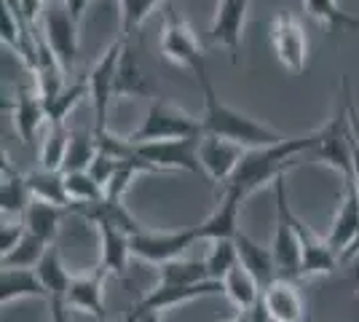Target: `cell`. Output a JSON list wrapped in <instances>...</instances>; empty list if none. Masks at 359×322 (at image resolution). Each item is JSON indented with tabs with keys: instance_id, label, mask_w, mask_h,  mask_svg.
<instances>
[{
	"instance_id": "obj_45",
	"label": "cell",
	"mask_w": 359,
	"mask_h": 322,
	"mask_svg": "<svg viewBox=\"0 0 359 322\" xmlns=\"http://www.w3.org/2000/svg\"><path fill=\"white\" fill-rule=\"evenodd\" d=\"M303 322H309V320H303Z\"/></svg>"
},
{
	"instance_id": "obj_19",
	"label": "cell",
	"mask_w": 359,
	"mask_h": 322,
	"mask_svg": "<svg viewBox=\"0 0 359 322\" xmlns=\"http://www.w3.org/2000/svg\"><path fill=\"white\" fill-rule=\"evenodd\" d=\"M263 307L273 322H303L306 317V304L298 293L292 279H273L263 288Z\"/></svg>"
},
{
	"instance_id": "obj_3",
	"label": "cell",
	"mask_w": 359,
	"mask_h": 322,
	"mask_svg": "<svg viewBox=\"0 0 359 322\" xmlns=\"http://www.w3.org/2000/svg\"><path fill=\"white\" fill-rule=\"evenodd\" d=\"M201 119H196L191 113H185L182 107L166 102L161 97H153L148 105V113L142 123L137 126L126 140L132 145L140 142H156V140H182V137H201Z\"/></svg>"
},
{
	"instance_id": "obj_18",
	"label": "cell",
	"mask_w": 359,
	"mask_h": 322,
	"mask_svg": "<svg viewBox=\"0 0 359 322\" xmlns=\"http://www.w3.org/2000/svg\"><path fill=\"white\" fill-rule=\"evenodd\" d=\"M100 231V271L102 274H113L118 279H126V269H129V258H132V234L118 229V226H97Z\"/></svg>"
},
{
	"instance_id": "obj_9",
	"label": "cell",
	"mask_w": 359,
	"mask_h": 322,
	"mask_svg": "<svg viewBox=\"0 0 359 322\" xmlns=\"http://www.w3.org/2000/svg\"><path fill=\"white\" fill-rule=\"evenodd\" d=\"M198 142L201 137L182 140H156V142H140L135 145V154L145 159L158 172H204L198 161Z\"/></svg>"
},
{
	"instance_id": "obj_31",
	"label": "cell",
	"mask_w": 359,
	"mask_h": 322,
	"mask_svg": "<svg viewBox=\"0 0 359 322\" xmlns=\"http://www.w3.org/2000/svg\"><path fill=\"white\" fill-rule=\"evenodd\" d=\"M100 148H97V129L86 126V129H70V145H67V159H65V169L62 172H78V169H89L91 161L97 159Z\"/></svg>"
},
{
	"instance_id": "obj_12",
	"label": "cell",
	"mask_w": 359,
	"mask_h": 322,
	"mask_svg": "<svg viewBox=\"0 0 359 322\" xmlns=\"http://www.w3.org/2000/svg\"><path fill=\"white\" fill-rule=\"evenodd\" d=\"M217 293H223V282H215V279H204V282H194V285H156V290H150L129 311H135V314L158 311L161 314L164 309L191 304L196 298H207V295H217Z\"/></svg>"
},
{
	"instance_id": "obj_35",
	"label": "cell",
	"mask_w": 359,
	"mask_h": 322,
	"mask_svg": "<svg viewBox=\"0 0 359 322\" xmlns=\"http://www.w3.org/2000/svg\"><path fill=\"white\" fill-rule=\"evenodd\" d=\"M83 97H89V81H86V76L81 78V81H73V83H70V86H65V89H62L51 102H46L48 123H65L67 121V116L78 107V102H81Z\"/></svg>"
},
{
	"instance_id": "obj_44",
	"label": "cell",
	"mask_w": 359,
	"mask_h": 322,
	"mask_svg": "<svg viewBox=\"0 0 359 322\" xmlns=\"http://www.w3.org/2000/svg\"><path fill=\"white\" fill-rule=\"evenodd\" d=\"M228 322H250V311H236V314H233V317H231V320Z\"/></svg>"
},
{
	"instance_id": "obj_25",
	"label": "cell",
	"mask_w": 359,
	"mask_h": 322,
	"mask_svg": "<svg viewBox=\"0 0 359 322\" xmlns=\"http://www.w3.org/2000/svg\"><path fill=\"white\" fill-rule=\"evenodd\" d=\"M32 194L27 188V177L3 159V183H0V213L3 217H22L30 207Z\"/></svg>"
},
{
	"instance_id": "obj_6",
	"label": "cell",
	"mask_w": 359,
	"mask_h": 322,
	"mask_svg": "<svg viewBox=\"0 0 359 322\" xmlns=\"http://www.w3.org/2000/svg\"><path fill=\"white\" fill-rule=\"evenodd\" d=\"M273 196H276V229H273V261H276V271L279 279H300V242L298 231L292 223V210L287 201V185L285 177H279L273 183Z\"/></svg>"
},
{
	"instance_id": "obj_14",
	"label": "cell",
	"mask_w": 359,
	"mask_h": 322,
	"mask_svg": "<svg viewBox=\"0 0 359 322\" xmlns=\"http://www.w3.org/2000/svg\"><path fill=\"white\" fill-rule=\"evenodd\" d=\"M292 223L298 231V242H300V276H322L332 274L338 269V253L330 247L327 236H316L314 231L309 229L298 215L292 213Z\"/></svg>"
},
{
	"instance_id": "obj_27",
	"label": "cell",
	"mask_w": 359,
	"mask_h": 322,
	"mask_svg": "<svg viewBox=\"0 0 359 322\" xmlns=\"http://www.w3.org/2000/svg\"><path fill=\"white\" fill-rule=\"evenodd\" d=\"M65 210L67 207H57V204H48V201L32 199L30 207L22 215V220H25V226H27V231H30L32 236H41L46 242H54Z\"/></svg>"
},
{
	"instance_id": "obj_20",
	"label": "cell",
	"mask_w": 359,
	"mask_h": 322,
	"mask_svg": "<svg viewBox=\"0 0 359 322\" xmlns=\"http://www.w3.org/2000/svg\"><path fill=\"white\" fill-rule=\"evenodd\" d=\"M105 276L100 269L91 274H75L70 290L65 293V304L73 311H83L89 317L105 320Z\"/></svg>"
},
{
	"instance_id": "obj_21",
	"label": "cell",
	"mask_w": 359,
	"mask_h": 322,
	"mask_svg": "<svg viewBox=\"0 0 359 322\" xmlns=\"http://www.w3.org/2000/svg\"><path fill=\"white\" fill-rule=\"evenodd\" d=\"M14 126L19 132V137L25 140L27 145L35 142V135L38 129L48 123V113H46V102L43 97L38 94V89H27V86H19L16 89V100H14Z\"/></svg>"
},
{
	"instance_id": "obj_39",
	"label": "cell",
	"mask_w": 359,
	"mask_h": 322,
	"mask_svg": "<svg viewBox=\"0 0 359 322\" xmlns=\"http://www.w3.org/2000/svg\"><path fill=\"white\" fill-rule=\"evenodd\" d=\"M25 236H27V226H25L22 217H3V226H0V258L8 255Z\"/></svg>"
},
{
	"instance_id": "obj_4",
	"label": "cell",
	"mask_w": 359,
	"mask_h": 322,
	"mask_svg": "<svg viewBox=\"0 0 359 322\" xmlns=\"http://www.w3.org/2000/svg\"><path fill=\"white\" fill-rule=\"evenodd\" d=\"M351 148H354V135L348 126V113H346V107H341L322 129L314 132V148L309 151V156L316 159L319 164L335 169L344 177V183H348V180H354Z\"/></svg>"
},
{
	"instance_id": "obj_8",
	"label": "cell",
	"mask_w": 359,
	"mask_h": 322,
	"mask_svg": "<svg viewBox=\"0 0 359 322\" xmlns=\"http://www.w3.org/2000/svg\"><path fill=\"white\" fill-rule=\"evenodd\" d=\"M41 32L54 57L65 67V73H73L78 57V19L67 11L62 0H46V8L41 14Z\"/></svg>"
},
{
	"instance_id": "obj_34",
	"label": "cell",
	"mask_w": 359,
	"mask_h": 322,
	"mask_svg": "<svg viewBox=\"0 0 359 322\" xmlns=\"http://www.w3.org/2000/svg\"><path fill=\"white\" fill-rule=\"evenodd\" d=\"M65 191H67V199L70 207L78 204H94V201L105 199V188L94 180L89 169H78V172H65ZM67 207V210H70Z\"/></svg>"
},
{
	"instance_id": "obj_36",
	"label": "cell",
	"mask_w": 359,
	"mask_h": 322,
	"mask_svg": "<svg viewBox=\"0 0 359 322\" xmlns=\"http://www.w3.org/2000/svg\"><path fill=\"white\" fill-rule=\"evenodd\" d=\"M204 279H210L204 261L175 258V261L158 266V285H194V282H204Z\"/></svg>"
},
{
	"instance_id": "obj_24",
	"label": "cell",
	"mask_w": 359,
	"mask_h": 322,
	"mask_svg": "<svg viewBox=\"0 0 359 322\" xmlns=\"http://www.w3.org/2000/svg\"><path fill=\"white\" fill-rule=\"evenodd\" d=\"M19 298H43L48 301L43 282L35 269H3L0 274V304H14Z\"/></svg>"
},
{
	"instance_id": "obj_42",
	"label": "cell",
	"mask_w": 359,
	"mask_h": 322,
	"mask_svg": "<svg viewBox=\"0 0 359 322\" xmlns=\"http://www.w3.org/2000/svg\"><path fill=\"white\" fill-rule=\"evenodd\" d=\"M62 3H65V6H67V11H70L78 22H81V19H83V14H86V8H89L91 0H62Z\"/></svg>"
},
{
	"instance_id": "obj_40",
	"label": "cell",
	"mask_w": 359,
	"mask_h": 322,
	"mask_svg": "<svg viewBox=\"0 0 359 322\" xmlns=\"http://www.w3.org/2000/svg\"><path fill=\"white\" fill-rule=\"evenodd\" d=\"M344 107L346 113H348V126H351V135H354V140L359 142V110L357 105H354V94H351V81L348 78H344Z\"/></svg>"
},
{
	"instance_id": "obj_17",
	"label": "cell",
	"mask_w": 359,
	"mask_h": 322,
	"mask_svg": "<svg viewBox=\"0 0 359 322\" xmlns=\"http://www.w3.org/2000/svg\"><path fill=\"white\" fill-rule=\"evenodd\" d=\"M241 204H244V196L236 194V191H228L223 188V196L217 201V207L212 210V215L196 226V234H198V242H215V239H233L239 234V213Z\"/></svg>"
},
{
	"instance_id": "obj_7",
	"label": "cell",
	"mask_w": 359,
	"mask_h": 322,
	"mask_svg": "<svg viewBox=\"0 0 359 322\" xmlns=\"http://www.w3.org/2000/svg\"><path fill=\"white\" fill-rule=\"evenodd\" d=\"M123 46H126V38L113 41L105 48V54L94 62V67L86 73L91 110H94V129L97 132L107 129V116H110V107L116 102V73H118V60Z\"/></svg>"
},
{
	"instance_id": "obj_22",
	"label": "cell",
	"mask_w": 359,
	"mask_h": 322,
	"mask_svg": "<svg viewBox=\"0 0 359 322\" xmlns=\"http://www.w3.org/2000/svg\"><path fill=\"white\" fill-rule=\"evenodd\" d=\"M123 97H156V86L148 81L135 46L129 41L121 51L118 73H116V100H123Z\"/></svg>"
},
{
	"instance_id": "obj_10",
	"label": "cell",
	"mask_w": 359,
	"mask_h": 322,
	"mask_svg": "<svg viewBox=\"0 0 359 322\" xmlns=\"http://www.w3.org/2000/svg\"><path fill=\"white\" fill-rule=\"evenodd\" d=\"M198 242V234L196 229H180V231H150L142 229L132 234V255L140 261L156 263V266H164V263L182 258V253L188 247Z\"/></svg>"
},
{
	"instance_id": "obj_16",
	"label": "cell",
	"mask_w": 359,
	"mask_h": 322,
	"mask_svg": "<svg viewBox=\"0 0 359 322\" xmlns=\"http://www.w3.org/2000/svg\"><path fill=\"white\" fill-rule=\"evenodd\" d=\"M357 236H359V185L357 180H348V183H344V199H341V207L335 213L332 229L327 234V242L338 253V258H341L346 250L357 242Z\"/></svg>"
},
{
	"instance_id": "obj_15",
	"label": "cell",
	"mask_w": 359,
	"mask_h": 322,
	"mask_svg": "<svg viewBox=\"0 0 359 322\" xmlns=\"http://www.w3.org/2000/svg\"><path fill=\"white\" fill-rule=\"evenodd\" d=\"M247 148H241L236 142H228V140H220L215 135H201V142H198V161H201V169L210 175L217 185H225L231 180V175L239 167L241 156H244Z\"/></svg>"
},
{
	"instance_id": "obj_23",
	"label": "cell",
	"mask_w": 359,
	"mask_h": 322,
	"mask_svg": "<svg viewBox=\"0 0 359 322\" xmlns=\"http://www.w3.org/2000/svg\"><path fill=\"white\" fill-rule=\"evenodd\" d=\"M236 247H239V263L250 271V274L266 288L273 279H279V271H276V261H273V250L260 242H255L252 236L247 234H236Z\"/></svg>"
},
{
	"instance_id": "obj_41",
	"label": "cell",
	"mask_w": 359,
	"mask_h": 322,
	"mask_svg": "<svg viewBox=\"0 0 359 322\" xmlns=\"http://www.w3.org/2000/svg\"><path fill=\"white\" fill-rule=\"evenodd\" d=\"M46 304H48V322H70V311H73V309L65 304L62 295L48 298Z\"/></svg>"
},
{
	"instance_id": "obj_43",
	"label": "cell",
	"mask_w": 359,
	"mask_h": 322,
	"mask_svg": "<svg viewBox=\"0 0 359 322\" xmlns=\"http://www.w3.org/2000/svg\"><path fill=\"white\" fill-rule=\"evenodd\" d=\"M137 322H161V314L158 311H145V314H135V311H129Z\"/></svg>"
},
{
	"instance_id": "obj_29",
	"label": "cell",
	"mask_w": 359,
	"mask_h": 322,
	"mask_svg": "<svg viewBox=\"0 0 359 322\" xmlns=\"http://www.w3.org/2000/svg\"><path fill=\"white\" fill-rule=\"evenodd\" d=\"M67 145H70V126L67 123H46V132L41 137V167L62 172L65 159H67Z\"/></svg>"
},
{
	"instance_id": "obj_38",
	"label": "cell",
	"mask_w": 359,
	"mask_h": 322,
	"mask_svg": "<svg viewBox=\"0 0 359 322\" xmlns=\"http://www.w3.org/2000/svg\"><path fill=\"white\" fill-rule=\"evenodd\" d=\"M161 0H118L121 6V38L132 41L135 30L148 19Z\"/></svg>"
},
{
	"instance_id": "obj_30",
	"label": "cell",
	"mask_w": 359,
	"mask_h": 322,
	"mask_svg": "<svg viewBox=\"0 0 359 322\" xmlns=\"http://www.w3.org/2000/svg\"><path fill=\"white\" fill-rule=\"evenodd\" d=\"M35 271L41 276L48 298H54V295H62V298H65V293L70 290V282H73V276H75V274H70V269L65 266L60 250L54 245L46 250V255L41 258V263L35 266Z\"/></svg>"
},
{
	"instance_id": "obj_26",
	"label": "cell",
	"mask_w": 359,
	"mask_h": 322,
	"mask_svg": "<svg viewBox=\"0 0 359 322\" xmlns=\"http://www.w3.org/2000/svg\"><path fill=\"white\" fill-rule=\"evenodd\" d=\"M223 293H225V298L236 309L252 311V309L260 304V298H263V285L239 263V266L223 279Z\"/></svg>"
},
{
	"instance_id": "obj_13",
	"label": "cell",
	"mask_w": 359,
	"mask_h": 322,
	"mask_svg": "<svg viewBox=\"0 0 359 322\" xmlns=\"http://www.w3.org/2000/svg\"><path fill=\"white\" fill-rule=\"evenodd\" d=\"M247 11H250V0H217V8L212 16V43L223 46L231 54V62H236V54H239L241 35H244V25H247Z\"/></svg>"
},
{
	"instance_id": "obj_5",
	"label": "cell",
	"mask_w": 359,
	"mask_h": 322,
	"mask_svg": "<svg viewBox=\"0 0 359 322\" xmlns=\"http://www.w3.org/2000/svg\"><path fill=\"white\" fill-rule=\"evenodd\" d=\"M161 54L166 62L180 65L185 70H191L196 81L207 73V60H204V48L196 41L191 25L185 22V16L177 14L172 6H166L164 11V27H161Z\"/></svg>"
},
{
	"instance_id": "obj_32",
	"label": "cell",
	"mask_w": 359,
	"mask_h": 322,
	"mask_svg": "<svg viewBox=\"0 0 359 322\" xmlns=\"http://www.w3.org/2000/svg\"><path fill=\"white\" fill-rule=\"evenodd\" d=\"M303 6H306V14L316 22H322L332 32L359 30V16L344 11L338 6V0H303Z\"/></svg>"
},
{
	"instance_id": "obj_28",
	"label": "cell",
	"mask_w": 359,
	"mask_h": 322,
	"mask_svg": "<svg viewBox=\"0 0 359 322\" xmlns=\"http://www.w3.org/2000/svg\"><path fill=\"white\" fill-rule=\"evenodd\" d=\"M27 188H30L32 199L48 201L57 207H70L67 191H65V172H54V169H35L27 172Z\"/></svg>"
},
{
	"instance_id": "obj_2",
	"label": "cell",
	"mask_w": 359,
	"mask_h": 322,
	"mask_svg": "<svg viewBox=\"0 0 359 322\" xmlns=\"http://www.w3.org/2000/svg\"><path fill=\"white\" fill-rule=\"evenodd\" d=\"M198 83H201V94H204V113H201L204 135L236 142L241 148H266V145H276V142L287 140V135L282 132L271 129L266 123H257L255 119L239 113L236 107L225 105L215 92L210 76L198 78Z\"/></svg>"
},
{
	"instance_id": "obj_11",
	"label": "cell",
	"mask_w": 359,
	"mask_h": 322,
	"mask_svg": "<svg viewBox=\"0 0 359 322\" xmlns=\"http://www.w3.org/2000/svg\"><path fill=\"white\" fill-rule=\"evenodd\" d=\"M271 46L276 51V60L282 67H287L290 73H303L309 65V35L306 27L300 25V19H295L287 11L271 19Z\"/></svg>"
},
{
	"instance_id": "obj_1",
	"label": "cell",
	"mask_w": 359,
	"mask_h": 322,
	"mask_svg": "<svg viewBox=\"0 0 359 322\" xmlns=\"http://www.w3.org/2000/svg\"><path fill=\"white\" fill-rule=\"evenodd\" d=\"M311 148H314V132L306 137H287L285 142L266 145V148H247L236 172L223 188L236 191L247 199L260 185L276 183L279 177H285L287 169L295 167L300 156H306Z\"/></svg>"
},
{
	"instance_id": "obj_37",
	"label": "cell",
	"mask_w": 359,
	"mask_h": 322,
	"mask_svg": "<svg viewBox=\"0 0 359 322\" xmlns=\"http://www.w3.org/2000/svg\"><path fill=\"white\" fill-rule=\"evenodd\" d=\"M48 247H51V242H46L41 236H32L30 231H27V236L8 255H3L0 263H3V269H35Z\"/></svg>"
},
{
	"instance_id": "obj_33",
	"label": "cell",
	"mask_w": 359,
	"mask_h": 322,
	"mask_svg": "<svg viewBox=\"0 0 359 322\" xmlns=\"http://www.w3.org/2000/svg\"><path fill=\"white\" fill-rule=\"evenodd\" d=\"M210 245V253L204 258L207 276L215 282H223L225 276L239 266V247H236V239H215Z\"/></svg>"
}]
</instances>
